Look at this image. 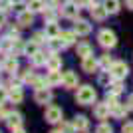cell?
Segmentation results:
<instances>
[{"mask_svg": "<svg viewBox=\"0 0 133 133\" xmlns=\"http://www.w3.org/2000/svg\"><path fill=\"white\" fill-rule=\"evenodd\" d=\"M60 131H62V133H74V131H76V127H74V123H66V121H62Z\"/></svg>", "mask_w": 133, "mask_h": 133, "instance_id": "cell-34", "label": "cell"}, {"mask_svg": "<svg viewBox=\"0 0 133 133\" xmlns=\"http://www.w3.org/2000/svg\"><path fill=\"white\" fill-rule=\"evenodd\" d=\"M8 115H10V111H6V107L0 105V119H8Z\"/></svg>", "mask_w": 133, "mask_h": 133, "instance_id": "cell-42", "label": "cell"}, {"mask_svg": "<svg viewBox=\"0 0 133 133\" xmlns=\"http://www.w3.org/2000/svg\"><path fill=\"white\" fill-rule=\"evenodd\" d=\"M46 66H48V70H50V72H54V70H60V68H62V58L58 56V52H52V54L48 56Z\"/></svg>", "mask_w": 133, "mask_h": 133, "instance_id": "cell-11", "label": "cell"}, {"mask_svg": "<svg viewBox=\"0 0 133 133\" xmlns=\"http://www.w3.org/2000/svg\"><path fill=\"white\" fill-rule=\"evenodd\" d=\"M64 88H68V89H74V88H78V76L74 72H66L64 74Z\"/></svg>", "mask_w": 133, "mask_h": 133, "instance_id": "cell-15", "label": "cell"}, {"mask_svg": "<svg viewBox=\"0 0 133 133\" xmlns=\"http://www.w3.org/2000/svg\"><path fill=\"white\" fill-rule=\"evenodd\" d=\"M28 10L30 12H44L46 10L44 0H28Z\"/></svg>", "mask_w": 133, "mask_h": 133, "instance_id": "cell-21", "label": "cell"}, {"mask_svg": "<svg viewBox=\"0 0 133 133\" xmlns=\"http://www.w3.org/2000/svg\"><path fill=\"white\" fill-rule=\"evenodd\" d=\"M48 44H50V50L52 52H58V50H62V48H66L60 38H50V40H48Z\"/></svg>", "mask_w": 133, "mask_h": 133, "instance_id": "cell-30", "label": "cell"}, {"mask_svg": "<svg viewBox=\"0 0 133 133\" xmlns=\"http://www.w3.org/2000/svg\"><path fill=\"white\" fill-rule=\"evenodd\" d=\"M12 133H26V131H24L22 127H18V129H14V131H12Z\"/></svg>", "mask_w": 133, "mask_h": 133, "instance_id": "cell-46", "label": "cell"}, {"mask_svg": "<svg viewBox=\"0 0 133 133\" xmlns=\"http://www.w3.org/2000/svg\"><path fill=\"white\" fill-rule=\"evenodd\" d=\"M2 68H4V72H8V74H12V76H14V74L18 72V60L14 58V56H10V58L2 64Z\"/></svg>", "mask_w": 133, "mask_h": 133, "instance_id": "cell-18", "label": "cell"}, {"mask_svg": "<svg viewBox=\"0 0 133 133\" xmlns=\"http://www.w3.org/2000/svg\"><path fill=\"white\" fill-rule=\"evenodd\" d=\"M8 97H10L14 103H20V101L24 99V94H22V88H10V91H8Z\"/></svg>", "mask_w": 133, "mask_h": 133, "instance_id": "cell-23", "label": "cell"}, {"mask_svg": "<svg viewBox=\"0 0 133 133\" xmlns=\"http://www.w3.org/2000/svg\"><path fill=\"white\" fill-rule=\"evenodd\" d=\"M97 42H99V46H103V48H115L117 44V36L115 32H111V30H101L99 34H97Z\"/></svg>", "mask_w": 133, "mask_h": 133, "instance_id": "cell-2", "label": "cell"}, {"mask_svg": "<svg viewBox=\"0 0 133 133\" xmlns=\"http://www.w3.org/2000/svg\"><path fill=\"white\" fill-rule=\"evenodd\" d=\"M6 24V16H4V12H0V28Z\"/></svg>", "mask_w": 133, "mask_h": 133, "instance_id": "cell-43", "label": "cell"}, {"mask_svg": "<svg viewBox=\"0 0 133 133\" xmlns=\"http://www.w3.org/2000/svg\"><path fill=\"white\" fill-rule=\"evenodd\" d=\"M44 85H48V82H46V78H36L32 82V88H36V89H42Z\"/></svg>", "mask_w": 133, "mask_h": 133, "instance_id": "cell-35", "label": "cell"}, {"mask_svg": "<svg viewBox=\"0 0 133 133\" xmlns=\"http://www.w3.org/2000/svg\"><path fill=\"white\" fill-rule=\"evenodd\" d=\"M44 32H46V36H48V40H50V38H58L62 30L58 28V24H56V22H46Z\"/></svg>", "mask_w": 133, "mask_h": 133, "instance_id": "cell-17", "label": "cell"}, {"mask_svg": "<svg viewBox=\"0 0 133 133\" xmlns=\"http://www.w3.org/2000/svg\"><path fill=\"white\" fill-rule=\"evenodd\" d=\"M127 105H129V109H133V95H129V99H127Z\"/></svg>", "mask_w": 133, "mask_h": 133, "instance_id": "cell-44", "label": "cell"}, {"mask_svg": "<svg viewBox=\"0 0 133 133\" xmlns=\"http://www.w3.org/2000/svg\"><path fill=\"white\" fill-rule=\"evenodd\" d=\"M62 16H64V18H72V20H78V16H79L78 2H76V4H74V2L64 4V6H62Z\"/></svg>", "mask_w": 133, "mask_h": 133, "instance_id": "cell-4", "label": "cell"}, {"mask_svg": "<svg viewBox=\"0 0 133 133\" xmlns=\"http://www.w3.org/2000/svg\"><path fill=\"white\" fill-rule=\"evenodd\" d=\"M91 4H94V0H78V6H79V8H85V6L89 8Z\"/></svg>", "mask_w": 133, "mask_h": 133, "instance_id": "cell-41", "label": "cell"}, {"mask_svg": "<svg viewBox=\"0 0 133 133\" xmlns=\"http://www.w3.org/2000/svg\"><path fill=\"white\" fill-rule=\"evenodd\" d=\"M127 111H129V105H123V103H117L113 109H111V115L117 117V119H123V117L127 115Z\"/></svg>", "mask_w": 133, "mask_h": 133, "instance_id": "cell-20", "label": "cell"}, {"mask_svg": "<svg viewBox=\"0 0 133 133\" xmlns=\"http://www.w3.org/2000/svg\"><path fill=\"white\" fill-rule=\"evenodd\" d=\"M94 113H95L97 119H107L109 113H111V107L107 105V103H97V105L94 107Z\"/></svg>", "mask_w": 133, "mask_h": 133, "instance_id": "cell-12", "label": "cell"}, {"mask_svg": "<svg viewBox=\"0 0 133 133\" xmlns=\"http://www.w3.org/2000/svg\"><path fill=\"white\" fill-rule=\"evenodd\" d=\"M56 18H58V12L54 10V6H52V8L46 6V10H44V22H56Z\"/></svg>", "mask_w": 133, "mask_h": 133, "instance_id": "cell-29", "label": "cell"}, {"mask_svg": "<svg viewBox=\"0 0 133 133\" xmlns=\"http://www.w3.org/2000/svg\"><path fill=\"white\" fill-rule=\"evenodd\" d=\"M30 60H32V66H44L46 62H48V56L46 54H42V52H36V54L32 56V58H30Z\"/></svg>", "mask_w": 133, "mask_h": 133, "instance_id": "cell-25", "label": "cell"}, {"mask_svg": "<svg viewBox=\"0 0 133 133\" xmlns=\"http://www.w3.org/2000/svg\"><path fill=\"white\" fill-rule=\"evenodd\" d=\"M89 12H91V18L97 20V22H103V20L107 18V14H109V12L105 10V6H103V4H95V2L89 6Z\"/></svg>", "mask_w": 133, "mask_h": 133, "instance_id": "cell-6", "label": "cell"}, {"mask_svg": "<svg viewBox=\"0 0 133 133\" xmlns=\"http://www.w3.org/2000/svg\"><path fill=\"white\" fill-rule=\"evenodd\" d=\"M22 121H24V119H22V115H20V113H10V115H8V119H6V125L14 131V129L22 127Z\"/></svg>", "mask_w": 133, "mask_h": 133, "instance_id": "cell-14", "label": "cell"}, {"mask_svg": "<svg viewBox=\"0 0 133 133\" xmlns=\"http://www.w3.org/2000/svg\"><path fill=\"white\" fill-rule=\"evenodd\" d=\"M52 133H62V131H58V129H56V131H52Z\"/></svg>", "mask_w": 133, "mask_h": 133, "instance_id": "cell-48", "label": "cell"}, {"mask_svg": "<svg viewBox=\"0 0 133 133\" xmlns=\"http://www.w3.org/2000/svg\"><path fill=\"white\" fill-rule=\"evenodd\" d=\"M121 133H133V123H131V121L123 123V127H121Z\"/></svg>", "mask_w": 133, "mask_h": 133, "instance_id": "cell-39", "label": "cell"}, {"mask_svg": "<svg viewBox=\"0 0 133 133\" xmlns=\"http://www.w3.org/2000/svg\"><path fill=\"white\" fill-rule=\"evenodd\" d=\"M111 64H113V62H111V58H109V56H101V60H99V66H101V68L109 70V68H111Z\"/></svg>", "mask_w": 133, "mask_h": 133, "instance_id": "cell-38", "label": "cell"}, {"mask_svg": "<svg viewBox=\"0 0 133 133\" xmlns=\"http://www.w3.org/2000/svg\"><path fill=\"white\" fill-rule=\"evenodd\" d=\"M74 127H76V131H88L89 129V121L85 115H76L74 117Z\"/></svg>", "mask_w": 133, "mask_h": 133, "instance_id": "cell-13", "label": "cell"}, {"mask_svg": "<svg viewBox=\"0 0 133 133\" xmlns=\"http://www.w3.org/2000/svg\"><path fill=\"white\" fill-rule=\"evenodd\" d=\"M74 32L78 34V36H88V34L91 32V24H89L88 20L78 18V20H74Z\"/></svg>", "mask_w": 133, "mask_h": 133, "instance_id": "cell-7", "label": "cell"}, {"mask_svg": "<svg viewBox=\"0 0 133 133\" xmlns=\"http://www.w3.org/2000/svg\"><path fill=\"white\" fill-rule=\"evenodd\" d=\"M16 24H20L22 28H26V26H30V24H34V12L22 10L20 14H18V22H16Z\"/></svg>", "mask_w": 133, "mask_h": 133, "instance_id": "cell-10", "label": "cell"}, {"mask_svg": "<svg viewBox=\"0 0 133 133\" xmlns=\"http://www.w3.org/2000/svg\"><path fill=\"white\" fill-rule=\"evenodd\" d=\"M44 117H46V121H48V123H60L62 121V109H60V107H56V105H48V107H46Z\"/></svg>", "mask_w": 133, "mask_h": 133, "instance_id": "cell-5", "label": "cell"}, {"mask_svg": "<svg viewBox=\"0 0 133 133\" xmlns=\"http://www.w3.org/2000/svg\"><path fill=\"white\" fill-rule=\"evenodd\" d=\"M38 46H40V44H36L34 40H32V42H28V44L24 46V56H28V58H32V56L36 54V52H40V50H38Z\"/></svg>", "mask_w": 133, "mask_h": 133, "instance_id": "cell-26", "label": "cell"}, {"mask_svg": "<svg viewBox=\"0 0 133 133\" xmlns=\"http://www.w3.org/2000/svg\"><path fill=\"white\" fill-rule=\"evenodd\" d=\"M95 133H113V129H111V125H107V123H99L97 129H95Z\"/></svg>", "mask_w": 133, "mask_h": 133, "instance_id": "cell-36", "label": "cell"}, {"mask_svg": "<svg viewBox=\"0 0 133 133\" xmlns=\"http://www.w3.org/2000/svg\"><path fill=\"white\" fill-rule=\"evenodd\" d=\"M34 99H36V103H50L52 101V91L50 89H36V94H34Z\"/></svg>", "mask_w": 133, "mask_h": 133, "instance_id": "cell-9", "label": "cell"}, {"mask_svg": "<svg viewBox=\"0 0 133 133\" xmlns=\"http://www.w3.org/2000/svg\"><path fill=\"white\" fill-rule=\"evenodd\" d=\"M6 99H8V91H6L4 88H0V105H2Z\"/></svg>", "mask_w": 133, "mask_h": 133, "instance_id": "cell-40", "label": "cell"}, {"mask_svg": "<svg viewBox=\"0 0 133 133\" xmlns=\"http://www.w3.org/2000/svg\"><path fill=\"white\" fill-rule=\"evenodd\" d=\"M95 97H97V94H95V89L91 88V85H82V88L78 89V94H76V101H78L79 105L95 103Z\"/></svg>", "mask_w": 133, "mask_h": 133, "instance_id": "cell-1", "label": "cell"}, {"mask_svg": "<svg viewBox=\"0 0 133 133\" xmlns=\"http://www.w3.org/2000/svg\"><path fill=\"white\" fill-rule=\"evenodd\" d=\"M32 40L36 42V44H42V42H48V36H46V32H36Z\"/></svg>", "mask_w": 133, "mask_h": 133, "instance_id": "cell-33", "label": "cell"}, {"mask_svg": "<svg viewBox=\"0 0 133 133\" xmlns=\"http://www.w3.org/2000/svg\"><path fill=\"white\" fill-rule=\"evenodd\" d=\"M58 38L62 40V42H64V46H72L74 42H76V32H60V36H58Z\"/></svg>", "mask_w": 133, "mask_h": 133, "instance_id": "cell-24", "label": "cell"}, {"mask_svg": "<svg viewBox=\"0 0 133 133\" xmlns=\"http://www.w3.org/2000/svg\"><path fill=\"white\" fill-rule=\"evenodd\" d=\"M12 6H14V4H12V0H0V12H4V14H6Z\"/></svg>", "mask_w": 133, "mask_h": 133, "instance_id": "cell-37", "label": "cell"}, {"mask_svg": "<svg viewBox=\"0 0 133 133\" xmlns=\"http://www.w3.org/2000/svg\"><path fill=\"white\" fill-rule=\"evenodd\" d=\"M46 82H48V85L50 88H54V85H60L62 82H64V76H62L58 70H54V72L48 74V78H46Z\"/></svg>", "mask_w": 133, "mask_h": 133, "instance_id": "cell-16", "label": "cell"}, {"mask_svg": "<svg viewBox=\"0 0 133 133\" xmlns=\"http://www.w3.org/2000/svg\"><path fill=\"white\" fill-rule=\"evenodd\" d=\"M125 4H127L129 10H133V0H125Z\"/></svg>", "mask_w": 133, "mask_h": 133, "instance_id": "cell-45", "label": "cell"}, {"mask_svg": "<svg viewBox=\"0 0 133 133\" xmlns=\"http://www.w3.org/2000/svg\"><path fill=\"white\" fill-rule=\"evenodd\" d=\"M107 91H109V94H115V95H119L123 91V83H121V79H115V82H111L109 85H107Z\"/></svg>", "mask_w": 133, "mask_h": 133, "instance_id": "cell-27", "label": "cell"}, {"mask_svg": "<svg viewBox=\"0 0 133 133\" xmlns=\"http://www.w3.org/2000/svg\"><path fill=\"white\" fill-rule=\"evenodd\" d=\"M105 103L107 105L111 107V109H113V107L117 105V103H119V101H117V95L115 94H109V91H107V97H105Z\"/></svg>", "mask_w": 133, "mask_h": 133, "instance_id": "cell-32", "label": "cell"}, {"mask_svg": "<svg viewBox=\"0 0 133 133\" xmlns=\"http://www.w3.org/2000/svg\"><path fill=\"white\" fill-rule=\"evenodd\" d=\"M12 4H14V6H20V4H22V0H12Z\"/></svg>", "mask_w": 133, "mask_h": 133, "instance_id": "cell-47", "label": "cell"}, {"mask_svg": "<svg viewBox=\"0 0 133 133\" xmlns=\"http://www.w3.org/2000/svg\"><path fill=\"white\" fill-rule=\"evenodd\" d=\"M101 4L105 6V10L109 14H117L119 12V0H101Z\"/></svg>", "mask_w": 133, "mask_h": 133, "instance_id": "cell-22", "label": "cell"}, {"mask_svg": "<svg viewBox=\"0 0 133 133\" xmlns=\"http://www.w3.org/2000/svg\"><path fill=\"white\" fill-rule=\"evenodd\" d=\"M109 74L113 76V79H123L129 74V68H127L125 62H113L111 68H109Z\"/></svg>", "mask_w": 133, "mask_h": 133, "instance_id": "cell-3", "label": "cell"}, {"mask_svg": "<svg viewBox=\"0 0 133 133\" xmlns=\"http://www.w3.org/2000/svg\"><path fill=\"white\" fill-rule=\"evenodd\" d=\"M99 68V62L94 58V54L88 56V58H82V70L83 72H88V74H94L95 70Z\"/></svg>", "mask_w": 133, "mask_h": 133, "instance_id": "cell-8", "label": "cell"}, {"mask_svg": "<svg viewBox=\"0 0 133 133\" xmlns=\"http://www.w3.org/2000/svg\"><path fill=\"white\" fill-rule=\"evenodd\" d=\"M20 79H22L24 83H30V82H34L36 79V74H34V70H24V72H20Z\"/></svg>", "mask_w": 133, "mask_h": 133, "instance_id": "cell-28", "label": "cell"}, {"mask_svg": "<svg viewBox=\"0 0 133 133\" xmlns=\"http://www.w3.org/2000/svg\"><path fill=\"white\" fill-rule=\"evenodd\" d=\"M111 79H113V76L109 74V70H107V72H103V74H99V83H101V85H109Z\"/></svg>", "mask_w": 133, "mask_h": 133, "instance_id": "cell-31", "label": "cell"}, {"mask_svg": "<svg viewBox=\"0 0 133 133\" xmlns=\"http://www.w3.org/2000/svg\"><path fill=\"white\" fill-rule=\"evenodd\" d=\"M76 54H78L79 58H88V56H91V46H89L88 42H79V44L76 46Z\"/></svg>", "mask_w": 133, "mask_h": 133, "instance_id": "cell-19", "label": "cell"}]
</instances>
